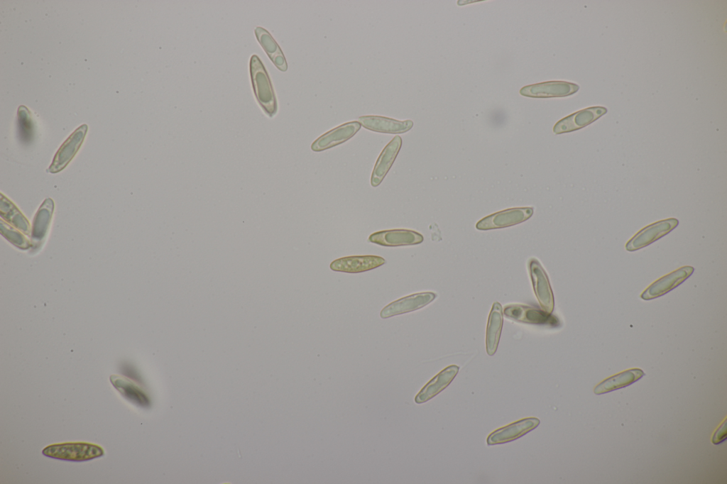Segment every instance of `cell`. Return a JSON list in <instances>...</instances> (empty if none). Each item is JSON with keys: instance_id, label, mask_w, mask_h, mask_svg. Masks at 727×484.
<instances>
[{"instance_id": "d6986e66", "label": "cell", "mask_w": 727, "mask_h": 484, "mask_svg": "<svg viewBox=\"0 0 727 484\" xmlns=\"http://www.w3.org/2000/svg\"><path fill=\"white\" fill-rule=\"evenodd\" d=\"M459 369V366L456 365H451L443 369L417 394L415 402L418 404L423 403L436 396L451 383Z\"/></svg>"}, {"instance_id": "3957f363", "label": "cell", "mask_w": 727, "mask_h": 484, "mask_svg": "<svg viewBox=\"0 0 727 484\" xmlns=\"http://www.w3.org/2000/svg\"><path fill=\"white\" fill-rule=\"evenodd\" d=\"M679 224L678 219L669 218L651 224L635 234L625 244L628 251H635L665 236Z\"/></svg>"}, {"instance_id": "7c38bea8", "label": "cell", "mask_w": 727, "mask_h": 484, "mask_svg": "<svg viewBox=\"0 0 727 484\" xmlns=\"http://www.w3.org/2000/svg\"><path fill=\"white\" fill-rule=\"evenodd\" d=\"M607 109L594 106L578 111L559 120L553 127L555 134L572 132L582 128L604 115Z\"/></svg>"}, {"instance_id": "4316f807", "label": "cell", "mask_w": 727, "mask_h": 484, "mask_svg": "<svg viewBox=\"0 0 727 484\" xmlns=\"http://www.w3.org/2000/svg\"><path fill=\"white\" fill-rule=\"evenodd\" d=\"M726 419L720 425V427L714 432L711 441L714 444L717 445L724 441L726 439L727 429H726Z\"/></svg>"}, {"instance_id": "5bb4252c", "label": "cell", "mask_w": 727, "mask_h": 484, "mask_svg": "<svg viewBox=\"0 0 727 484\" xmlns=\"http://www.w3.org/2000/svg\"><path fill=\"white\" fill-rule=\"evenodd\" d=\"M422 234L408 229H392L373 233L368 241L383 246H412L421 243Z\"/></svg>"}, {"instance_id": "484cf974", "label": "cell", "mask_w": 727, "mask_h": 484, "mask_svg": "<svg viewBox=\"0 0 727 484\" xmlns=\"http://www.w3.org/2000/svg\"><path fill=\"white\" fill-rule=\"evenodd\" d=\"M0 231L1 235L11 243L21 250H26L31 246L28 239L13 226L9 225L3 219L0 220Z\"/></svg>"}, {"instance_id": "8992f818", "label": "cell", "mask_w": 727, "mask_h": 484, "mask_svg": "<svg viewBox=\"0 0 727 484\" xmlns=\"http://www.w3.org/2000/svg\"><path fill=\"white\" fill-rule=\"evenodd\" d=\"M87 125L82 124L73 131L57 150L48 169L58 173L66 167L80 148L87 132Z\"/></svg>"}, {"instance_id": "6da1fadb", "label": "cell", "mask_w": 727, "mask_h": 484, "mask_svg": "<svg viewBox=\"0 0 727 484\" xmlns=\"http://www.w3.org/2000/svg\"><path fill=\"white\" fill-rule=\"evenodd\" d=\"M250 74L258 104L269 117H273L277 113L276 98L268 75L256 55L251 57Z\"/></svg>"}, {"instance_id": "277c9868", "label": "cell", "mask_w": 727, "mask_h": 484, "mask_svg": "<svg viewBox=\"0 0 727 484\" xmlns=\"http://www.w3.org/2000/svg\"><path fill=\"white\" fill-rule=\"evenodd\" d=\"M530 275L533 290L542 309L552 314L554 306V295L548 276L536 258H531L528 263Z\"/></svg>"}, {"instance_id": "7a4b0ae2", "label": "cell", "mask_w": 727, "mask_h": 484, "mask_svg": "<svg viewBox=\"0 0 727 484\" xmlns=\"http://www.w3.org/2000/svg\"><path fill=\"white\" fill-rule=\"evenodd\" d=\"M44 456L60 460L70 461H85L104 456V451L100 446L85 442H69L53 444L45 447Z\"/></svg>"}, {"instance_id": "7402d4cb", "label": "cell", "mask_w": 727, "mask_h": 484, "mask_svg": "<svg viewBox=\"0 0 727 484\" xmlns=\"http://www.w3.org/2000/svg\"><path fill=\"white\" fill-rule=\"evenodd\" d=\"M255 34L258 41L276 67L282 72H285L288 70L285 58L271 35L259 26L255 28Z\"/></svg>"}, {"instance_id": "30bf717a", "label": "cell", "mask_w": 727, "mask_h": 484, "mask_svg": "<svg viewBox=\"0 0 727 484\" xmlns=\"http://www.w3.org/2000/svg\"><path fill=\"white\" fill-rule=\"evenodd\" d=\"M579 89V85L574 83L550 81L523 87L520 94L534 98L562 97L574 94Z\"/></svg>"}, {"instance_id": "8fae6325", "label": "cell", "mask_w": 727, "mask_h": 484, "mask_svg": "<svg viewBox=\"0 0 727 484\" xmlns=\"http://www.w3.org/2000/svg\"><path fill=\"white\" fill-rule=\"evenodd\" d=\"M437 295L424 292L402 297L386 305L380 313L383 319L388 318L421 309L432 302Z\"/></svg>"}, {"instance_id": "52a82bcc", "label": "cell", "mask_w": 727, "mask_h": 484, "mask_svg": "<svg viewBox=\"0 0 727 484\" xmlns=\"http://www.w3.org/2000/svg\"><path fill=\"white\" fill-rule=\"evenodd\" d=\"M503 313L507 318L518 322L552 326H557L559 324V320L557 317L544 310L526 305H506Z\"/></svg>"}, {"instance_id": "ba28073f", "label": "cell", "mask_w": 727, "mask_h": 484, "mask_svg": "<svg viewBox=\"0 0 727 484\" xmlns=\"http://www.w3.org/2000/svg\"><path fill=\"white\" fill-rule=\"evenodd\" d=\"M694 270L692 266L686 265L662 276L648 286L640 297L643 300H650L667 294L685 281Z\"/></svg>"}, {"instance_id": "44dd1931", "label": "cell", "mask_w": 727, "mask_h": 484, "mask_svg": "<svg viewBox=\"0 0 727 484\" xmlns=\"http://www.w3.org/2000/svg\"><path fill=\"white\" fill-rule=\"evenodd\" d=\"M110 381L116 390L131 402L140 407L149 405V399L147 395L131 380L113 375L110 376Z\"/></svg>"}, {"instance_id": "2e32d148", "label": "cell", "mask_w": 727, "mask_h": 484, "mask_svg": "<svg viewBox=\"0 0 727 484\" xmlns=\"http://www.w3.org/2000/svg\"><path fill=\"white\" fill-rule=\"evenodd\" d=\"M386 263L384 258L377 255H354L338 258L330 264L334 271L357 273L376 268Z\"/></svg>"}, {"instance_id": "5b68a950", "label": "cell", "mask_w": 727, "mask_h": 484, "mask_svg": "<svg viewBox=\"0 0 727 484\" xmlns=\"http://www.w3.org/2000/svg\"><path fill=\"white\" fill-rule=\"evenodd\" d=\"M533 214L532 207L505 209L488 215L476 225L479 230H490L514 226L528 220Z\"/></svg>"}, {"instance_id": "cb8c5ba5", "label": "cell", "mask_w": 727, "mask_h": 484, "mask_svg": "<svg viewBox=\"0 0 727 484\" xmlns=\"http://www.w3.org/2000/svg\"><path fill=\"white\" fill-rule=\"evenodd\" d=\"M643 375H645L644 372L639 368L623 371L601 383L595 387L594 393L600 395L626 387L636 382Z\"/></svg>"}, {"instance_id": "9a60e30c", "label": "cell", "mask_w": 727, "mask_h": 484, "mask_svg": "<svg viewBox=\"0 0 727 484\" xmlns=\"http://www.w3.org/2000/svg\"><path fill=\"white\" fill-rule=\"evenodd\" d=\"M54 202L51 198H46L38 208L33 221L31 239L32 251L42 246L46 237L53 214Z\"/></svg>"}, {"instance_id": "603a6c76", "label": "cell", "mask_w": 727, "mask_h": 484, "mask_svg": "<svg viewBox=\"0 0 727 484\" xmlns=\"http://www.w3.org/2000/svg\"><path fill=\"white\" fill-rule=\"evenodd\" d=\"M0 216L26 235L31 232L30 224L17 207L2 193L0 194Z\"/></svg>"}, {"instance_id": "9c48e42d", "label": "cell", "mask_w": 727, "mask_h": 484, "mask_svg": "<svg viewBox=\"0 0 727 484\" xmlns=\"http://www.w3.org/2000/svg\"><path fill=\"white\" fill-rule=\"evenodd\" d=\"M540 422L538 418L527 417L498 428L488 435L487 444L492 446L514 441L535 429Z\"/></svg>"}, {"instance_id": "4fadbf2b", "label": "cell", "mask_w": 727, "mask_h": 484, "mask_svg": "<svg viewBox=\"0 0 727 484\" xmlns=\"http://www.w3.org/2000/svg\"><path fill=\"white\" fill-rule=\"evenodd\" d=\"M361 127L357 121L344 123L317 138L311 145V149L319 152L343 143L352 138Z\"/></svg>"}, {"instance_id": "ffe728a7", "label": "cell", "mask_w": 727, "mask_h": 484, "mask_svg": "<svg viewBox=\"0 0 727 484\" xmlns=\"http://www.w3.org/2000/svg\"><path fill=\"white\" fill-rule=\"evenodd\" d=\"M503 314L501 304L495 302L488 315L486 333V348L489 356L494 355L498 348L503 326Z\"/></svg>"}, {"instance_id": "d4e9b609", "label": "cell", "mask_w": 727, "mask_h": 484, "mask_svg": "<svg viewBox=\"0 0 727 484\" xmlns=\"http://www.w3.org/2000/svg\"><path fill=\"white\" fill-rule=\"evenodd\" d=\"M17 129L19 141L23 144L31 143L34 138L35 127L31 113L24 105L19 106L17 111Z\"/></svg>"}, {"instance_id": "ac0fdd59", "label": "cell", "mask_w": 727, "mask_h": 484, "mask_svg": "<svg viewBox=\"0 0 727 484\" xmlns=\"http://www.w3.org/2000/svg\"><path fill=\"white\" fill-rule=\"evenodd\" d=\"M402 145V139L395 136L383 149L374 165L371 185L378 187L383 181L393 165Z\"/></svg>"}, {"instance_id": "e0dca14e", "label": "cell", "mask_w": 727, "mask_h": 484, "mask_svg": "<svg viewBox=\"0 0 727 484\" xmlns=\"http://www.w3.org/2000/svg\"><path fill=\"white\" fill-rule=\"evenodd\" d=\"M359 122L368 130L391 134L405 133L413 126L412 121L409 119L400 121L376 115L361 116Z\"/></svg>"}]
</instances>
